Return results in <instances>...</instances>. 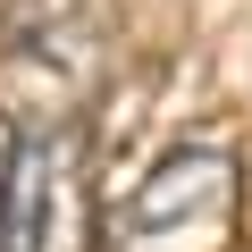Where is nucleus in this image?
Wrapping results in <instances>:
<instances>
[{
	"label": "nucleus",
	"mask_w": 252,
	"mask_h": 252,
	"mask_svg": "<svg viewBox=\"0 0 252 252\" xmlns=\"http://www.w3.org/2000/svg\"><path fill=\"white\" fill-rule=\"evenodd\" d=\"M51 219H59V152H51V135H17V160H9V252H51Z\"/></svg>",
	"instance_id": "f257e3e1"
}]
</instances>
